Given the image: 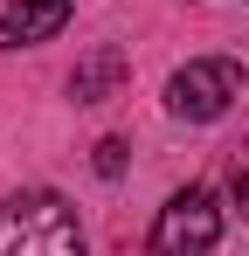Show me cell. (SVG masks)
<instances>
[{"label": "cell", "mask_w": 249, "mask_h": 256, "mask_svg": "<svg viewBox=\"0 0 249 256\" xmlns=\"http://www.w3.org/2000/svg\"><path fill=\"white\" fill-rule=\"evenodd\" d=\"M0 256H83V222L62 194L28 187L0 201Z\"/></svg>", "instance_id": "6da1fadb"}, {"label": "cell", "mask_w": 249, "mask_h": 256, "mask_svg": "<svg viewBox=\"0 0 249 256\" xmlns=\"http://www.w3.org/2000/svg\"><path fill=\"white\" fill-rule=\"evenodd\" d=\"M236 97H242V62H228V56H201V62L173 70V84H166V111L187 118V125H214Z\"/></svg>", "instance_id": "7a4b0ae2"}, {"label": "cell", "mask_w": 249, "mask_h": 256, "mask_svg": "<svg viewBox=\"0 0 249 256\" xmlns=\"http://www.w3.org/2000/svg\"><path fill=\"white\" fill-rule=\"evenodd\" d=\"M222 236V208L208 187H180L160 208V228H152V256H208Z\"/></svg>", "instance_id": "3957f363"}, {"label": "cell", "mask_w": 249, "mask_h": 256, "mask_svg": "<svg viewBox=\"0 0 249 256\" xmlns=\"http://www.w3.org/2000/svg\"><path fill=\"white\" fill-rule=\"evenodd\" d=\"M70 21V0H14L0 14V48H28V42H48L56 28Z\"/></svg>", "instance_id": "277c9868"}, {"label": "cell", "mask_w": 249, "mask_h": 256, "mask_svg": "<svg viewBox=\"0 0 249 256\" xmlns=\"http://www.w3.org/2000/svg\"><path fill=\"white\" fill-rule=\"evenodd\" d=\"M124 76H132V62H124V48H90V56H83L76 62V76H70V97H76V104H104V97H118V84Z\"/></svg>", "instance_id": "5b68a950"}, {"label": "cell", "mask_w": 249, "mask_h": 256, "mask_svg": "<svg viewBox=\"0 0 249 256\" xmlns=\"http://www.w3.org/2000/svg\"><path fill=\"white\" fill-rule=\"evenodd\" d=\"M228 187H236V208L249 214V146H236V166H228Z\"/></svg>", "instance_id": "8992f818"}, {"label": "cell", "mask_w": 249, "mask_h": 256, "mask_svg": "<svg viewBox=\"0 0 249 256\" xmlns=\"http://www.w3.org/2000/svg\"><path fill=\"white\" fill-rule=\"evenodd\" d=\"M97 173H104V180L124 173V138H104V146H97Z\"/></svg>", "instance_id": "52a82bcc"}]
</instances>
